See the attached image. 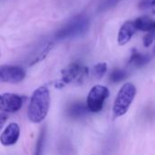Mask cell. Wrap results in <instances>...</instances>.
Here are the masks:
<instances>
[{
	"mask_svg": "<svg viewBox=\"0 0 155 155\" xmlns=\"http://www.w3.org/2000/svg\"><path fill=\"white\" fill-rule=\"evenodd\" d=\"M50 107V94L46 87L37 88L32 94L28 106V118L38 124L46 117Z\"/></svg>",
	"mask_w": 155,
	"mask_h": 155,
	"instance_id": "cell-1",
	"label": "cell"
},
{
	"mask_svg": "<svg viewBox=\"0 0 155 155\" xmlns=\"http://www.w3.org/2000/svg\"><path fill=\"white\" fill-rule=\"evenodd\" d=\"M89 17L84 14L77 15L56 33L55 38L59 41L78 38L85 35L89 30Z\"/></svg>",
	"mask_w": 155,
	"mask_h": 155,
	"instance_id": "cell-2",
	"label": "cell"
},
{
	"mask_svg": "<svg viewBox=\"0 0 155 155\" xmlns=\"http://www.w3.org/2000/svg\"><path fill=\"white\" fill-rule=\"evenodd\" d=\"M136 92V87L132 83H125L121 87L113 107L114 118L121 117L128 112L132 103L135 98Z\"/></svg>",
	"mask_w": 155,
	"mask_h": 155,
	"instance_id": "cell-3",
	"label": "cell"
},
{
	"mask_svg": "<svg viewBox=\"0 0 155 155\" xmlns=\"http://www.w3.org/2000/svg\"><path fill=\"white\" fill-rule=\"evenodd\" d=\"M88 75V68L79 64L78 63H74L69 64L67 67L62 70V78L58 83L55 84L56 88H63L66 84L72 83L73 81L82 82Z\"/></svg>",
	"mask_w": 155,
	"mask_h": 155,
	"instance_id": "cell-4",
	"label": "cell"
},
{
	"mask_svg": "<svg viewBox=\"0 0 155 155\" xmlns=\"http://www.w3.org/2000/svg\"><path fill=\"white\" fill-rule=\"evenodd\" d=\"M109 94L108 88L104 85L97 84L92 87L86 100L88 110L91 113H99L103 109L104 103L109 97Z\"/></svg>",
	"mask_w": 155,
	"mask_h": 155,
	"instance_id": "cell-5",
	"label": "cell"
},
{
	"mask_svg": "<svg viewBox=\"0 0 155 155\" xmlns=\"http://www.w3.org/2000/svg\"><path fill=\"white\" fill-rule=\"evenodd\" d=\"M25 72L20 66L0 65V82L17 84L24 80Z\"/></svg>",
	"mask_w": 155,
	"mask_h": 155,
	"instance_id": "cell-6",
	"label": "cell"
},
{
	"mask_svg": "<svg viewBox=\"0 0 155 155\" xmlns=\"http://www.w3.org/2000/svg\"><path fill=\"white\" fill-rule=\"evenodd\" d=\"M24 104V98L15 94H0V111L5 113H15L19 111Z\"/></svg>",
	"mask_w": 155,
	"mask_h": 155,
	"instance_id": "cell-7",
	"label": "cell"
},
{
	"mask_svg": "<svg viewBox=\"0 0 155 155\" xmlns=\"http://www.w3.org/2000/svg\"><path fill=\"white\" fill-rule=\"evenodd\" d=\"M20 134V128L17 124L11 123L7 125L5 130L3 132L1 137H0V142L3 145L5 146H9L15 144Z\"/></svg>",
	"mask_w": 155,
	"mask_h": 155,
	"instance_id": "cell-8",
	"label": "cell"
},
{
	"mask_svg": "<svg viewBox=\"0 0 155 155\" xmlns=\"http://www.w3.org/2000/svg\"><path fill=\"white\" fill-rule=\"evenodd\" d=\"M136 27L134 21H126L119 30L117 41L120 45H124L130 42L136 32Z\"/></svg>",
	"mask_w": 155,
	"mask_h": 155,
	"instance_id": "cell-9",
	"label": "cell"
},
{
	"mask_svg": "<svg viewBox=\"0 0 155 155\" xmlns=\"http://www.w3.org/2000/svg\"><path fill=\"white\" fill-rule=\"evenodd\" d=\"M150 60L151 57L148 54H142L137 49H133L129 59V64L135 67H143L147 64Z\"/></svg>",
	"mask_w": 155,
	"mask_h": 155,
	"instance_id": "cell-10",
	"label": "cell"
},
{
	"mask_svg": "<svg viewBox=\"0 0 155 155\" xmlns=\"http://www.w3.org/2000/svg\"><path fill=\"white\" fill-rule=\"evenodd\" d=\"M90 112L88 110V107L86 104L83 103H74L68 108V115L72 118H81L87 114V113Z\"/></svg>",
	"mask_w": 155,
	"mask_h": 155,
	"instance_id": "cell-11",
	"label": "cell"
},
{
	"mask_svg": "<svg viewBox=\"0 0 155 155\" xmlns=\"http://www.w3.org/2000/svg\"><path fill=\"white\" fill-rule=\"evenodd\" d=\"M134 25L137 30H141L143 32H148V31L153 30V20L147 15L140 16L137 19H135V21H134Z\"/></svg>",
	"mask_w": 155,
	"mask_h": 155,
	"instance_id": "cell-12",
	"label": "cell"
},
{
	"mask_svg": "<svg viewBox=\"0 0 155 155\" xmlns=\"http://www.w3.org/2000/svg\"><path fill=\"white\" fill-rule=\"evenodd\" d=\"M53 45H54V44L53 43H48L46 45H45V47H44V49L32 60V62L29 64V65L31 66V65H34V64H35L36 63H38V62H40V61H43L46 56H47V54H49V52L52 50V48H53Z\"/></svg>",
	"mask_w": 155,
	"mask_h": 155,
	"instance_id": "cell-13",
	"label": "cell"
},
{
	"mask_svg": "<svg viewBox=\"0 0 155 155\" xmlns=\"http://www.w3.org/2000/svg\"><path fill=\"white\" fill-rule=\"evenodd\" d=\"M127 77V73L123 69H114L110 74V81L117 84L124 81Z\"/></svg>",
	"mask_w": 155,
	"mask_h": 155,
	"instance_id": "cell-14",
	"label": "cell"
},
{
	"mask_svg": "<svg viewBox=\"0 0 155 155\" xmlns=\"http://www.w3.org/2000/svg\"><path fill=\"white\" fill-rule=\"evenodd\" d=\"M107 72V64L106 63H99L94 66L93 74L95 78L101 79Z\"/></svg>",
	"mask_w": 155,
	"mask_h": 155,
	"instance_id": "cell-15",
	"label": "cell"
},
{
	"mask_svg": "<svg viewBox=\"0 0 155 155\" xmlns=\"http://www.w3.org/2000/svg\"><path fill=\"white\" fill-rule=\"evenodd\" d=\"M45 128H43L41 133H40V135H39L38 139H37V142H36L35 154H42L43 149H44V145H45Z\"/></svg>",
	"mask_w": 155,
	"mask_h": 155,
	"instance_id": "cell-16",
	"label": "cell"
},
{
	"mask_svg": "<svg viewBox=\"0 0 155 155\" xmlns=\"http://www.w3.org/2000/svg\"><path fill=\"white\" fill-rule=\"evenodd\" d=\"M155 40V31L153 30H151V31H148L147 34L143 36V45L146 46V47H149Z\"/></svg>",
	"mask_w": 155,
	"mask_h": 155,
	"instance_id": "cell-17",
	"label": "cell"
},
{
	"mask_svg": "<svg viewBox=\"0 0 155 155\" xmlns=\"http://www.w3.org/2000/svg\"><path fill=\"white\" fill-rule=\"evenodd\" d=\"M121 0H104L99 6V11H105L112 6L115 5Z\"/></svg>",
	"mask_w": 155,
	"mask_h": 155,
	"instance_id": "cell-18",
	"label": "cell"
},
{
	"mask_svg": "<svg viewBox=\"0 0 155 155\" xmlns=\"http://www.w3.org/2000/svg\"><path fill=\"white\" fill-rule=\"evenodd\" d=\"M6 120H7L6 114H3V113H0V131L2 130L3 126L5 125Z\"/></svg>",
	"mask_w": 155,
	"mask_h": 155,
	"instance_id": "cell-19",
	"label": "cell"
},
{
	"mask_svg": "<svg viewBox=\"0 0 155 155\" xmlns=\"http://www.w3.org/2000/svg\"><path fill=\"white\" fill-rule=\"evenodd\" d=\"M151 8H152V11H153V13L155 15V0H152V2H151Z\"/></svg>",
	"mask_w": 155,
	"mask_h": 155,
	"instance_id": "cell-20",
	"label": "cell"
},
{
	"mask_svg": "<svg viewBox=\"0 0 155 155\" xmlns=\"http://www.w3.org/2000/svg\"><path fill=\"white\" fill-rule=\"evenodd\" d=\"M153 30L155 31V21H153Z\"/></svg>",
	"mask_w": 155,
	"mask_h": 155,
	"instance_id": "cell-21",
	"label": "cell"
},
{
	"mask_svg": "<svg viewBox=\"0 0 155 155\" xmlns=\"http://www.w3.org/2000/svg\"><path fill=\"white\" fill-rule=\"evenodd\" d=\"M0 55H1V52H0Z\"/></svg>",
	"mask_w": 155,
	"mask_h": 155,
	"instance_id": "cell-22",
	"label": "cell"
}]
</instances>
